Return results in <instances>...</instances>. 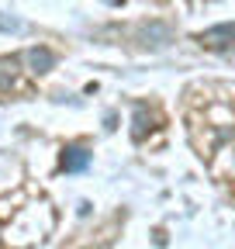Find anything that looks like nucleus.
I'll list each match as a JSON object with an SVG mask.
<instances>
[{"label":"nucleus","instance_id":"obj_1","mask_svg":"<svg viewBox=\"0 0 235 249\" xmlns=\"http://www.w3.org/2000/svg\"><path fill=\"white\" fill-rule=\"evenodd\" d=\"M197 45L211 49V52H225L235 45V21L232 24H215V28H204L197 35Z\"/></svg>","mask_w":235,"mask_h":249},{"label":"nucleus","instance_id":"obj_2","mask_svg":"<svg viewBox=\"0 0 235 249\" xmlns=\"http://www.w3.org/2000/svg\"><path fill=\"white\" fill-rule=\"evenodd\" d=\"M17 62H21V66H28V73H49V70L55 66V52L45 49V45H32V49H24V52L17 55Z\"/></svg>","mask_w":235,"mask_h":249},{"label":"nucleus","instance_id":"obj_3","mask_svg":"<svg viewBox=\"0 0 235 249\" xmlns=\"http://www.w3.org/2000/svg\"><path fill=\"white\" fill-rule=\"evenodd\" d=\"M86 166H90V152H86V149H80V145L63 149V170H66V173H80V170H86Z\"/></svg>","mask_w":235,"mask_h":249},{"label":"nucleus","instance_id":"obj_4","mask_svg":"<svg viewBox=\"0 0 235 249\" xmlns=\"http://www.w3.org/2000/svg\"><path fill=\"white\" fill-rule=\"evenodd\" d=\"M17 55L14 59H0V90H11V87H17Z\"/></svg>","mask_w":235,"mask_h":249},{"label":"nucleus","instance_id":"obj_5","mask_svg":"<svg viewBox=\"0 0 235 249\" xmlns=\"http://www.w3.org/2000/svg\"><path fill=\"white\" fill-rule=\"evenodd\" d=\"M132 139H135V142L145 139V104L135 107V128H132Z\"/></svg>","mask_w":235,"mask_h":249},{"label":"nucleus","instance_id":"obj_6","mask_svg":"<svg viewBox=\"0 0 235 249\" xmlns=\"http://www.w3.org/2000/svg\"><path fill=\"white\" fill-rule=\"evenodd\" d=\"M111 4H121V0H111Z\"/></svg>","mask_w":235,"mask_h":249}]
</instances>
